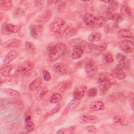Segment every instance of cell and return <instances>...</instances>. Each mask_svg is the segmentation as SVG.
I'll return each instance as SVG.
<instances>
[{
	"instance_id": "obj_31",
	"label": "cell",
	"mask_w": 134,
	"mask_h": 134,
	"mask_svg": "<svg viewBox=\"0 0 134 134\" xmlns=\"http://www.w3.org/2000/svg\"><path fill=\"white\" fill-rule=\"evenodd\" d=\"M106 21L107 20L103 16H97V17H96L94 25L98 28H100L106 25Z\"/></svg>"
},
{
	"instance_id": "obj_42",
	"label": "cell",
	"mask_w": 134,
	"mask_h": 134,
	"mask_svg": "<svg viewBox=\"0 0 134 134\" xmlns=\"http://www.w3.org/2000/svg\"><path fill=\"white\" fill-rule=\"evenodd\" d=\"M107 48V43L106 42H102L96 45V50L99 51H104L106 50Z\"/></svg>"
},
{
	"instance_id": "obj_1",
	"label": "cell",
	"mask_w": 134,
	"mask_h": 134,
	"mask_svg": "<svg viewBox=\"0 0 134 134\" xmlns=\"http://www.w3.org/2000/svg\"><path fill=\"white\" fill-rule=\"evenodd\" d=\"M115 79L110 73L105 72L98 74L97 83L101 95L105 94L111 86L115 84Z\"/></svg>"
},
{
	"instance_id": "obj_5",
	"label": "cell",
	"mask_w": 134,
	"mask_h": 134,
	"mask_svg": "<svg viewBox=\"0 0 134 134\" xmlns=\"http://www.w3.org/2000/svg\"><path fill=\"white\" fill-rule=\"evenodd\" d=\"M22 44V42L20 40L16 38L10 39L6 40L3 43L2 46L5 48H17Z\"/></svg>"
},
{
	"instance_id": "obj_4",
	"label": "cell",
	"mask_w": 134,
	"mask_h": 134,
	"mask_svg": "<svg viewBox=\"0 0 134 134\" xmlns=\"http://www.w3.org/2000/svg\"><path fill=\"white\" fill-rule=\"evenodd\" d=\"M42 27L43 26L40 25L37 21L32 23L29 27L30 34L31 37L35 39L38 38L42 32Z\"/></svg>"
},
{
	"instance_id": "obj_27",
	"label": "cell",
	"mask_w": 134,
	"mask_h": 134,
	"mask_svg": "<svg viewBox=\"0 0 134 134\" xmlns=\"http://www.w3.org/2000/svg\"><path fill=\"white\" fill-rule=\"evenodd\" d=\"M13 6L12 2L10 0H3L1 1V9L4 11H8L11 9Z\"/></svg>"
},
{
	"instance_id": "obj_37",
	"label": "cell",
	"mask_w": 134,
	"mask_h": 134,
	"mask_svg": "<svg viewBox=\"0 0 134 134\" xmlns=\"http://www.w3.org/2000/svg\"><path fill=\"white\" fill-rule=\"evenodd\" d=\"M62 99V95L60 93H55L52 95L49 99L50 102L52 104L59 103Z\"/></svg>"
},
{
	"instance_id": "obj_6",
	"label": "cell",
	"mask_w": 134,
	"mask_h": 134,
	"mask_svg": "<svg viewBox=\"0 0 134 134\" xmlns=\"http://www.w3.org/2000/svg\"><path fill=\"white\" fill-rule=\"evenodd\" d=\"M65 21L61 18H56L50 24V28L51 31L56 33L58 32L64 25Z\"/></svg>"
},
{
	"instance_id": "obj_26",
	"label": "cell",
	"mask_w": 134,
	"mask_h": 134,
	"mask_svg": "<svg viewBox=\"0 0 134 134\" xmlns=\"http://www.w3.org/2000/svg\"><path fill=\"white\" fill-rule=\"evenodd\" d=\"M5 27L7 31L10 34L12 33H16L18 32L21 28V26L20 25L5 24Z\"/></svg>"
},
{
	"instance_id": "obj_13",
	"label": "cell",
	"mask_w": 134,
	"mask_h": 134,
	"mask_svg": "<svg viewBox=\"0 0 134 134\" xmlns=\"http://www.w3.org/2000/svg\"><path fill=\"white\" fill-rule=\"evenodd\" d=\"M126 97L122 93L119 92H114L108 96L109 100L113 103L122 102L125 101Z\"/></svg>"
},
{
	"instance_id": "obj_25",
	"label": "cell",
	"mask_w": 134,
	"mask_h": 134,
	"mask_svg": "<svg viewBox=\"0 0 134 134\" xmlns=\"http://www.w3.org/2000/svg\"><path fill=\"white\" fill-rule=\"evenodd\" d=\"M118 36L120 38H133V36L132 32L128 29H122L119 30L117 32Z\"/></svg>"
},
{
	"instance_id": "obj_54",
	"label": "cell",
	"mask_w": 134,
	"mask_h": 134,
	"mask_svg": "<svg viewBox=\"0 0 134 134\" xmlns=\"http://www.w3.org/2000/svg\"><path fill=\"white\" fill-rule=\"evenodd\" d=\"M76 128V126H74V125H73V126L70 127L68 129V131L69 132H70V133H73V132H74V131H75Z\"/></svg>"
},
{
	"instance_id": "obj_16",
	"label": "cell",
	"mask_w": 134,
	"mask_h": 134,
	"mask_svg": "<svg viewBox=\"0 0 134 134\" xmlns=\"http://www.w3.org/2000/svg\"><path fill=\"white\" fill-rule=\"evenodd\" d=\"M80 100H76L75 99H73L65 107L63 111H62V115H65L67 114H68L69 112L75 109L80 104Z\"/></svg>"
},
{
	"instance_id": "obj_39",
	"label": "cell",
	"mask_w": 134,
	"mask_h": 134,
	"mask_svg": "<svg viewBox=\"0 0 134 134\" xmlns=\"http://www.w3.org/2000/svg\"><path fill=\"white\" fill-rule=\"evenodd\" d=\"M68 27H69L68 25L65 24L58 32H57L55 33L56 37L58 38H61L63 36V35H64L65 32L66 31V29H68Z\"/></svg>"
},
{
	"instance_id": "obj_12",
	"label": "cell",
	"mask_w": 134,
	"mask_h": 134,
	"mask_svg": "<svg viewBox=\"0 0 134 134\" xmlns=\"http://www.w3.org/2000/svg\"><path fill=\"white\" fill-rule=\"evenodd\" d=\"M52 16V12L50 9H47L43 12V13L38 17L36 20L42 26L48 22Z\"/></svg>"
},
{
	"instance_id": "obj_18",
	"label": "cell",
	"mask_w": 134,
	"mask_h": 134,
	"mask_svg": "<svg viewBox=\"0 0 134 134\" xmlns=\"http://www.w3.org/2000/svg\"><path fill=\"white\" fill-rule=\"evenodd\" d=\"M69 44L73 48L76 47H79L82 48L84 50V48L87 45V42L85 40H82L81 39L75 38V39L70 40L69 41Z\"/></svg>"
},
{
	"instance_id": "obj_11",
	"label": "cell",
	"mask_w": 134,
	"mask_h": 134,
	"mask_svg": "<svg viewBox=\"0 0 134 134\" xmlns=\"http://www.w3.org/2000/svg\"><path fill=\"white\" fill-rule=\"evenodd\" d=\"M86 90V86L85 85H80L76 87L73 92V98L80 100L84 96Z\"/></svg>"
},
{
	"instance_id": "obj_20",
	"label": "cell",
	"mask_w": 134,
	"mask_h": 134,
	"mask_svg": "<svg viewBox=\"0 0 134 134\" xmlns=\"http://www.w3.org/2000/svg\"><path fill=\"white\" fill-rule=\"evenodd\" d=\"M104 104L102 101L95 100L92 102L90 105V109L92 111L103 110L104 109Z\"/></svg>"
},
{
	"instance_id": "obj_35",
	"label": "cell",
	"mask_w": 134,
	"mask_h": 134,
	"mask_svg": "<svg viewBox=\"0 0 134 134\" xmlns=\"http://www.w3.org/2000/svg\"><path fill=\"white\" fill-rule=\"evenodd\" d=\"M3 91L5 93L12 97H17L20 96V94L18 91L12 88H5L3 89Z\"/></svg>"
},
{
	"instance_id": "obj_15",
	"label": "cell",
	"mask_w": 134,
	"mask_h": 134,
	"mask_svg": "<svg viewBox=\"0 0 134 134\" xmlns=\"http://www.w3.org/2000/svg\"><path fill=\"white\" fill-rule=\"evenodd\" d=\"M119 27L117 23L115 22H111L105 26L104 27V31L106 34H111L115 32L119 29Z\"/></svg>"
},
{
	"instance_id": "obj_30",
	"label": "cell",
	"mask_w": 134,
	"mask_h": 134,
	"mask_svg": "<svg viewBox=\"0 0 134 134\" xmlns=\"http://www.w3.org/2000/svg\"><path fill=\"white\" fill-rule=\"evenodd\" d=\"M120 14L123 16V17H129L131 16L132 13L131 11L130 8L127 5H122L121 8H120Z\"/></svg>"
},
{
	"instance_id": "obj_40",
	"label": "cell",
	"mask_w": 134,
	"mask_h": 134,
	"mask_svg": "<svg viewBox=\"0 0 134 134\" xmlns=\"http://www.w3.org/2000/svg\"><path fill=\"white\" fill-rule=\"evenodd\" d=\"M25 46L27 50L30 52H33L35 50V46L31 41H26L25 43Z\"/></svg>"
},
{
	"instance_id": "obj_3",
	"label": "cell",
	"mask_w": 134,
	"mask_h": 134,
	"mask_svg": "<svg viewBox=\"0 0 134 134\" xmlns=\"http://www.w3.org/2000/svg\"><path fill=\"white\" fill-rule=\"evenodd\" d=\"M34 67V64L31 61H26L20 64L16 70V72L20 75H26Z\"/></svg>"
},
{
	"instance_id": "obj_47",
	"label": "cell",
	"mask_w": 134,
	"mask_h": 134,
	"mask_svg": "<svg viewBox=\"0 0 134 134\" xmlns=\"http://www.w3.org/2000/svg\"><path fill=\"white\" fill-rule=\"evenodd\" d=\"M60 109V105H57L55 107H54L53 109H52L49 113H48L47 115V117H49L50 116H52L54 115V114L57 113L58 111H59Z\"/></svg>"
},
{
	"instance_id": "obj_52",
	"label": "cell",
	"mask_w": 134,
	"mask_h": 134,
	"mask_svg": "<svg viewBox=\"0 0 134 134\" xmlns=\"http://www.w3.org/2000/svg\"><path fill=\"white\" fill-rule=\"evenodd\" d=\"M68 129L66 128H62L58 130V131L57 132V133H60V134H63L67 132Z\"/></svg>"
},
{
	"instance_id": "obj_24",
	"label": "cell",
	"mask_w": 134,
	"mask_h": 134,
	"mask_svg": "<svg viewBox=\"0 0 134 134\" xmlns=\"http://www.w3.org/2000/svg\"><path fill=\"white\" fill-rule=\"evenodd\" d=\"M42 83V79L40 77L36 78L29 85V90L30 91L37 90L39 87H40Z\"/></svg>"
},
{
	"instance_id": "obj_10",
	"label": "cell",
	"mask_w": 134,
	"mask_h": 134,
	"mask_svg": "<svg viewBox=\"0 0 134 134\" xmlns=\"http://www.w3.org/2000/svg\"><path fill=\"white\" fill-rule=\"evenodd\" d=\"M19 51L17 50L14 49L10 51L5 56L3 60L4 65H8L13 60H14L18 55Z\"/></svg>"
},
{
	"instance_id": "obj_55",
	"label": "cell",
	"mask_w": 134,
	"mask_h": 134,
	"mask_svg": "<svg viewBox=\"0 0 134 134\" xmlns=\"http://www.w3.org/2000/svg\"><path fill=\"white\" fill-rule=\"evenodd\" d=\"M130 105H131V107L132 109H133V102H131Z\"/></svg>"
},
{
	"instance_id": "obj_7",
	"label": "cell",
	"mask_w": 134,
	"mask_h": 134,
	"mask_svg": "<svg viewBox=\"0 0 134 134\" xmlns=\"http://www.w3.org/2000/svg\"><path fill=\"white\" fill-rule=\"evenodd\" d=\"M85 70L88 75L94 74L97 70V65L96 62L93 60H90L87 61L85 65Z\"/></svg>"
},
{
	"instance_id": "obj_51",
	"label": "cell",
	"mask_w": 134,
	"mask_h": 134,
	"mask_svg": "<svg viewBox=\"0 0 134 134\" xmlns=\"http://www.w3.org/2000/svg\"><path fill=\"white\" fill-rule=\"evenodd\" d=\"M127 98L131 100V102H133V92H129L127 95Z\"/></svg>"
},
{
	"instance_id": "obj_44",
	"label": "cell",
	"mask_w": 134,
	"mask_h": 134,
	"mask_svg": "<svg viewBox=\"0 0 134 134\" xmlns=\"http://www.w3.org/2000/svg\"><path fill=\"white\" fill-rule=\"evenodd\" d=\"M43 78L46 81H49L51 79V76L50 73L48 70H43L42 71Z\"/></svg>"
},
{
	"instance_id": "obj_21",
	"label": "cell",
	"mask_w": 134,
	"mask_h": 134,
	"mask_svg": "<svg viewBox=\"0 0 134 134\" xmlns=\"http://www.w3.org/2000/svg\"><path fill=\"white\" fill-rule=\"evenodd\" d=\"M96 17L91 13H86L84 15L83 20L84 23L88 26H92L94 25Z\"/></svg>"
},
{
	"instance_id": "obj_34",
	"label": "cell",
	"mask_w": 134,
	"mask_h": 134,
	"mask_svg": "<svg viewBox=\"0 0 134 134\" xmlns=\"http://www.w3.org/2000/svg\"><path fill=\"white\" fill-rule=\"evenodd\" d=\"M119 6V3L117 1H109L108 3V5L107 7V10L109 12H114L117 9Z\"/></svg>"
},
{
	"instance_id": "obj_22",
	"label": "cell",
	"mask_w": 134,
	"mask_h": 134,
	"mask_svg": "<svg viewBox=\"0 0 134 134\" xmlns=\"http://www.w3.org/2000/svg\"><path fill=\"white\" fill-rule=\"evenodd\" d=\"M110 73L115 77V79H117L118 80H123L126 76V73L123 70L120 69L115 68L111 71Z\"/></svg>"
},
{
	"instance_id": "obj_53",
	"label": "cell",
	"mask_w": 134,
	"mask_h": 134,
	"mask_svg": "<svg viewBox=\"0 0 134 134\" xmlns=\"http://www.w3.org/2000/svg\"><path fill=\"white\" fill-rule=\"evenodd\" d=\"M65 6V3L64 1H60V3L58 5V9L60 10L62 9Z\"/></svg>"
},
{
	"instance_id": "obj_46",
	"label": "cell",
	"mask_w": 134,
	"mask_h": 134,
	"mask_svg": "<svg viewBox=\"0 0 134 134\" xmlns=\"http://www.w3.org/2000/svg\"><path fill=\"white\" fill-rule=\"evenodd\" d=\"M79 122L82 124H86L88 123V116L82 115L79 118Z\"/></svg>"
},
{
	"instance_id": "obj_9",
	"label": "cell",
	"mask_w": 134,
	"mask_h": 134,
	"mask_svg": "<svg viewBox=\"0 0 134 134\" xmlns=\"http://www.w3.org/2000/svg\"><path fill=\"white\" fill-rule=\"evenodd\" d=\"M53 70L57 73L61 75H65L68 73L69 68L64 63L59 62L53 65Z\"/></svg>"
},
{
	"instance_id": "obj_2",
	"label": "cell",
	"mask_w": 134,
	"mask_h": 134,
	"mask_svg": "<svg viewBox=\"0 0 134 134\" xmlns=\"http://www.w3.org/2000/svg\"><path fill=\"white\" fill-rule=\"evenodd\" d=\"M66 46L63 43H58L49 47L48 50V55L51 61L54 62L58 60L64 53Z\"/></svg>"
},
{
	"instance_id": "obj_43",
	"label": "cell",
	"mask_w": 134,
	"mask_h": 134,
	"mask_svg": "<svg viewBox=\"0 0 134 134\" xmlns=\"http://www.w3.org/2000/svg\"><path fill=\"white\" fill-rule=\"evenodd\" d=\"M72 86V82L71 81H65L63 82L61 86V90L62 91H64L69 88Z\"/></svg>"
},
{
	"instance_id": "obj_36",
	"label": "cell",
	"mask_w": 134,
	"mask_h": 134,
	"mask_svg": "<svg viewBox=\"0 0 134 134\" xmlns=\"http://www.w3.org/2000/svg\"><path fill=\"white\" fill-rule=\"evenodd\" d=\"M77 32V30L76 28L69 27L66 29V31L65 32L64 36L67 38L71 37L76 35Z\"/></svg>"
},
{
	"instance_id": "obj_49",
	"label": "cell",
	"mask_w": 134,
	"mask_h": 134,
	"mask_svg": "<svg viewBox=\"0 0 134 134\" xmlns=\"http://www.w3.org/2000/svg\"><path fill=\"white\" fill-rule=\"evenodd\" d=\"M112 15H113V14L111 12L107 10L105 12H104L103 16L105 18L106 20H111Z\"/></svg>"
},
{
	"instance_id": "obj_14",
	"label": "cell",
	"mask_w": 134,
	"mask_h": 134,
	"mask_svg": "<svg viewBox=\"0 0 134 134\" xmlns=\"http://www.w3.org/2000/svg\"><path fill=\"white\" fill-rule=\"evenodd\" d=\"M116 58L119 63L124 65L128 69L130 65V60L124 54L118 53L116 55Z\"/></svg>"
},
{
	"instance_id": "obj_38",
	"label": "cell",
	"mask_w": 134,
	"mask_h": 134,
	"mask_svg": "<svg viewBox=\"0 0 134 134\" xmlns=\"http://www.w3.org/2000/svg\"><path fill=\"white\" fill-rule=\"evenodd\" d=\"M124 19V17L119 13H114L113 14L112 17H111V20L114 21V22L118 23L122 21Z\"/></svg>"
},
{
	"instance_id": "obj_17",
	"label": "cell",
	"mask_w": 134,
	"mask_h": 134,
	"mask_svg": "<svg viewBox=\"0 0 134 134\" xmlns=\"http://www.w3.org/2000/svg\"><path fill=\"white\" fill-rule=\"evenodd\" d=\"M48 92V88L46 86H42L39 87L37 90L35 94V97L37 100L41 99Z\"/></svg>"
},
{
	"instance_id": "obj_50",
	"label": "cell",
	"mask_w": 134,
	"mask_h": 134,
	"mask_svg": "<svg viewBox=\"0 0 134 134\" xmlns=\"http://www.w3.org/2000/svg\"><path fill=\"white\" fill-rule=\"evenodd\" d=\"M1 32L3 34H5V35H9L10 34L8 31L7 30H6V27H5V24H4L2 27H1Z\"/></svg>"
},
{
	"instance_id": "obj_33",
	"label": "cell",
	"mask_w": 134,
	"mask_h": 134,
	"mask_svg": "<svg viewBox=\"0 0 134 134\" xmlns=\"http://www.w3.org/2000/svg\"><path fill=\"white\" fill-rule=\"evenodd\" d=\"M113 121L114 122L116 125H120L122 126H126L127 125V122L126 119L123 117L120 116H115Z\"/></svg>"
},
{
	"instance_id": "obj_19",
	"label": "cell",
	"mask_w": 134,
	"mask_h": 134,
	"mask_svg": "<svg viewBox=\"0 0 134 134\" xmlns=\"http://www.w3.org/2000/svg\"><path fill=\"white\" fill-rule=\"evenodd\" d=\"M25 128L28 132H30L35 129V124L31 119V116L27 115L25 117Z\"/></svg>"
},
{
	"instance_id": "obj_28",
	"label": "cell",
	"mask_w": 134,
	"mask_h": 134,
	"mask_svg": "<svg viewBox=\"0 0 134 134\" xmlns=\"http://www.w3.org/2000/svg\"><path fill=\"white\" fill-rule=\"evenodd\" d=\"M102 61L105 64H111L114 61V57L110 52L105 53L102 56Z\"/></svg>"
},
{
	"instance_id": "obj_48",
	"label": "cell",
	"mask_w": 134,
	"mask_h": 134,
	"mask_svg": "<svg viewBox=\"0 0 134 134\" xmlns=\"http://www.w3.org/2000/svg\"><path fill=\"white\" fill-rule=\"evenodd\" d=\"M85 130L89 133H95L97 132V129L94 126H88L86 127Z\"/></svg>"
},
{
	"instance_id": "obj_29",
	"label": "cell",
	"mask_w": 134,
	"mask_h": 134,
	"mask_svg": "<svg viewBox=\"0 0 134 134\" xmlns=\"http://www.w3.org/2000/svg\"><path fill=\"white\" fill-rule=\"evenodd\" d=\"M13 65L12 64L4 65V66L1 68V74L4 76H8L11 70L13 69Z\"/></svg>"
},
{
	"instance_id": "obj_8",
	"label": "cell",
	"mask_w": 134,
	"mask_h": 134,
	"mask_svg": "<svg viewBox=\"0 0 134 134\" xmlns=\"http://www.w3.org/2000/svg\"><path fill=\"white\" fill-rule=\"evenodd\" d=\"M120 49L125 53H129L133 51L134 45L132 41L129 40H124L120 44Z\"/></svg>"
},
{
	"instance_id": "obj_32",
	"label": "cell",
	"mask_w": 134,
	"mask_h": 134,
	"mask_svg": "<svg viewBox=\"0 0 134 134\" xmlns=\"http://www.w3.org/2000/svg\"><path fill=\"white\" fill-rule=\"evenodd\" d=\"M102 35L97 32H94L90 35L88 39L90 42H98L101 40Z\"/></svg>"
},
{
	"instance_id": "obj_23",
	"label": "cell",
	"mask_w": 134,
	"mask_h": 134,
	"mask_svg": "<svg viewBox=\"0 0 134 134\" xmlns=\"http://www.w3.org/2000/svg\"><path fill=\"white\" fill-rule=\"evenodd\" d=\"M84 52V49L82 48L79 47H74L71 53V58L73 59H79L82 56Z\"/></svg>"
},
{
	"instance_id": "obj_41",
	"label": "cell",
	"mask_w": 134,
	"mask_h": 134,
	"mask_svg": "<svg viewBox=\"0 0 134 134\" xmlns=\"http://www.w3.org/2000/svg\"><path fill=\"white\" fill-rule=\"evenodd\" d=\"M97 94V90L96 87H93L89 88L87 92V95L90 98L95 97Z\"/></svg>"
},
{
	"instance_id": "obj_45",
	"label": "cell",
	"mask_w": 134,
	"mask_h": 134,
	"mask_svg": "<svg viewBox=\"0 0 134 134\" xmlns=\"http://www.w3.org/2000/svg\"><path fill=\"white\" fill-rule=\"evenodd\" d=\"M88 123L95 124L99 122V119L95 116L90 115L88 116Z\"/></svg>"
}]
</instances>
